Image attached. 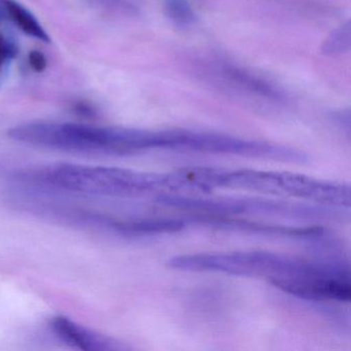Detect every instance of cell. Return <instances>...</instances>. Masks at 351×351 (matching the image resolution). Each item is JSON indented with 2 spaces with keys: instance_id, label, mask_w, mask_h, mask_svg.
Returning <instances> with one entry per match:
<instances>
[{
  "instance_id": "1",
  "label": "cell",
  "mask_w": 351,
  "mask_h": 351,
  "mask_svg": "<svg viewBox=\"0 0 351 351\" xmlns=\"http://www.w3.org/2000/svg\"><path fill=\"white\" fill-rule=\"evenodd\" d=\"M24 184L101 198L133 199L165 193L164 174L108 166L57 163L21 170Z\"/></svg>"
},
{
  "instance_id": "2",
  "label": "cell",
  "mask_w": 351,
  "mask_h": 351,
  "mask_svg": "<svg viewBox=\"0 0 351 351\" xmlns=\"http://www.w3.org/2000/svg\"><path fill=\"white\" fill-rule=\"evenodd\" d=\"M8 135L26 145L91 155H133L158 149L159 143L158 131L73 123H27Z\"/></svg>"
},
{
  "instance_id": "3",
  "label": "cell",
  "mask_w": 351,
  "mask_h": 351,
  "mask_svg": "<svg viewBox=\"0 0 351 351\" xmlns=\"http://www.w3.org/2000/svg\"><path fill=\"white\" fill-rule=\"evenodd\" d=\"M322 265V261L315 262L263 250L182 254L167 261V266L176 270L262 277L273 285L311 274Z\"/></svg>"
},
{
  "instance_id": "4",
  "label": "cell",
  "mask_w": 351,
  "mask_h": 351,
  "mask_svg": "<svg viewBox=\"0 0 351 351\" xmlns=\"http://www.w3.org/2000/svg\"><path fill=\"white\" fill-rule=\"evenodd\" d=\"M215 189H237L260 194L293 197L332 208H349L350 186L303 174L215 168Z\"/></svg>"
},
{
  "instance_id": "5",
  "label": "cell",
  "mask_w": 351,
  "mask_h": 351,
  "mask_svg": "<svg viewBox=\"0 0 351 351\" xmlns=\"http://www.w3.org/2000/svg\"><path fill=\"white\" fill-rule=\"evenodd\" d=\"M161 206L178 210L198 213L197 215H266L285 219H326L335 215V208L328 206H313L298 202H283L262 198H237L217 197L198 198L182 195L161 194L156 198Z\"/></svg>"
},
{
  "instance_id": "6",
  "label": "cell",
  "mask_w": 351,
  "mask_h": 351,
  "mask_svg": "<svg viewBox=\"0 0 351 351\" xmlns=\"http://www.w3.org/2000/svg\"><path fill=\"white\" fill-rule=\"evenodd\" d=\"M51 330L65 344L86 351H110L125 349L120 342L86 328L65 316H55L50 322Z\"/></svg>"
},
{
  "instance_id": "7",
  "label": "cell",
  "mask_w": 351,
  "mask_h": 351,
  "mask_svg": "<svg viewBox=\"0 0 351 351\" xmlns=\"http://www.w3.org/2000/svg\"><path fill=\"white\" fill-rule=\"evenodd\" d=\"M223 73L226 79L235 84L240 89L245 90L250 93L256 94L267 99L275 100V101L283 98L282 92L276 89L274 85L241 67L235 66V65H223Z\"/></svg>"
},
{
  "instance_id": "8",
  "label": "cell",
  "mask_w": 351,
  "mask_h": 351,
  "mask_svg": "<svg viewBox=\"0 0 351 351\" xmlns=\"http://www.w3.org/2000/svg\"><path fill=\"white\" fill-rule=\"evenodd\" d=\"M0 3L12 21L23 30L28 36L38 38L45 43L50 42L48 34L45 32L38 20L25 8L22 7L15 0H0Z\"/></svg>"
},
{
  "instance_id": "9",
  "label": "cell",
  "mask_w": 351,
  "mask_h": 351,
  "mask_svg": "<svg viewBox=\"0 0 351 351\" xmlns=\"http://www.w3.org/2000/svg\"><path fill=\"white\" fill-rule=\"evenodd\" d=\"M351 26L350 22L339 26L328 38L322 46V53L326 56H338L350 50Z\"/></svg>"
},
{
  "instance_id": "10",
  "label": "cell",
  "mask_w": 351,
  "mask_h": 351,
  "mask_svg": "<svg viewBox=\"0 0 351 351\" xmlns=\"http://www.w3.org/2000/svg\"><path fill=\"white\" fill-rule=\"evenodd\" d=\"M164 11L168 19L178 27H189L196 20V14L188 0H165Z\"/></svg>"
},
{
  "instance_id": "11",
  "label": "cell",
  "mask_w": 351,
  "mask_h": 351,
  "mask_svg": "<svg viewBox=\"0 0 351 351\" xmlns=\"http://www.w3.org/2000/svg\"><path fill=\"white\" fill-rule=\"evenodd\" d=\"M16 52L15 45L0 36V67L8 59L15 56Z\"/></svg>"
},
{
  "instance_id": "12",
  "label": "cell",
  "mask_w": 351,
  "mask_h": 351,
  "mask_svg": "<svg viewBox=\"0 0 351 351\" xmlns=\"http://www.w3.org/2000/svg\"><path fill=\"white\" fill-rule=\"evenodd\" d=\"M28 60H29V64L30 66L32 67V69L38 71V73L44 71L45 69H46V57H45L44 54H42V53L38 52V51H32V52H30Z\"/></svg>"
}]
</instances>
